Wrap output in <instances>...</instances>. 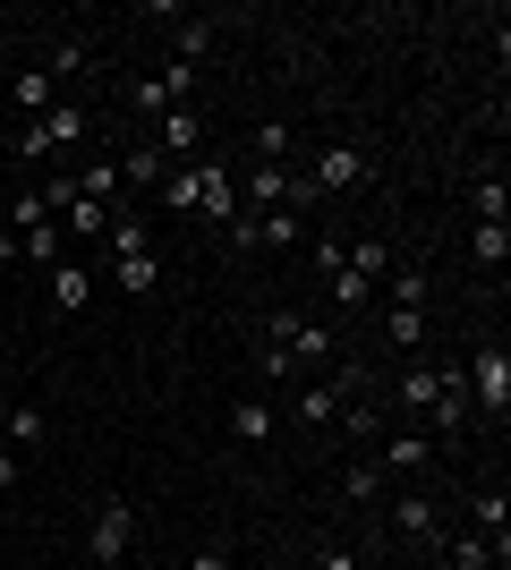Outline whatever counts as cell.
Listing matches in <instances>:
<instances>
[{"label": "cell", "instance_id": "1f68e13d", "mask_svg": "<svg viewBox=\"0 0 511 570\" xmlns=\"http://www.w3.org/2000/svg\"><path fill=\"white\" fill-rule=\"evenodd\" d=\"M478 222H503V170H487V179H478Z\"/></svg>", "mask_w": 511, "mask_h": 570}, {"label": "cell", "instance_id": "9c48e42d", "mask_svg": "<svg viewBox=\"0 0 511 570\" xmlns=\"http://www.w3.org/2000/svg\"><path fill=\"white\" fill-rule=\"evenodd\" d=\"M230 434H239V443H273V434H282V409H273L265 392H247V401L230 409Z\"/></svg>", "mask_w": 511, "mask_h": 570}, {"label": "cell", "instance_id": "cb8c5ba5", "mask_svg": "<svg viewBox=\"0 0 511 570\" xmlns=\"http://www.w3.org/2000/svg\"><path fill=\"white\" fill-rule=\"evenodd\" d=\"M86 69H95V43H60V51L43 60V77H51V86H69V77H86Z\"/></svg>", "mask_w": 511, "mask_h": 570}, {"label": "cell", "instance_id": "3957f363", "mask_svg": "<svg viewBox=\"0 0 511 570\" xmlns=\"http://www.w3.org/2000/svg\"><path fill=\"white\" fill-rule=\"evenodd\" d=\"M265 341L291 357V375H298V366H333V333L307 324V315H265Z\"/></svg>", "mask_w": 511, "mask_h": 570}, {"label": "cell", "instance_id": "4fadbf2b", "mask_svg": "<svg viewBox=\"0 0 511 570\" xmlns=\"http://www.w3.org/2000/svg\"><path fill=\"white\" fill-rule=\"evenodd\" d=\"M341 264H350L358 282H375V289H384V273H392L401 256H392V238H358V247H341Z\"/></svg>", "mask_w": 511, "mask_h": 570}, {"label": "cell", "instance_id": "52a82bcc", "mask_svg": "<svg viewBox=\"0 0 511 570\" xmlns=\"http://www.w3.org/2000/svg\"><path fill=\"white\" fill-rule=\"evenodd\" d=\"M35 128H43V145H51V154H69V145H86V137H95V111H86V102H51V111L35 119Z\"/></svg>", "mask_w": 511, "mask_h": 570}, {"label": "cell", "instance_id": "6da1fadb", "mask_svg": "<svg viewBox=\"0 0 511 570\" xmlns=\"http://www.w3.org/2000/svg\"><path fill=\"white\" fill-rule=\"evenodd\" d=\"M461 383H469V417H487L494 434L511 426V350L503 341H478L461 357Z\"/></svg>", "mask_w": 511, "mask_h": 570}, {"label": "cell", "instance_id": "d6986e66", "mask_svg": "<svg viewBox=\"0 0 511 570\" xmlns=\"http://www.w3.org/2000/svg\"><path fill=\"white\" fill-rule=\"evenodd\" d=\"M69 188L86 196V205H120V163H86V170L69 179Z\"/></svg>", "mask_w": 511, "mask_h": 570}, {"label": "cell", "instance_id": "7402d4cb", "mask_svg": "<svg viewBox=\"0 0 511 570\" xmlns=\"http://www.w3.org/2000/svg\"><path fill=\"white\" fill-rule=\"evenodd\" d=\"M384 341H392L401 357H417V341H426V307H392V315H384Z\"/></svg>", "mask_w": 511, "mask_h": 570}, {"label": "cell", "instance_id": "e0dca14e", "mask_svg": "<svg viewBox=\"0 0 511 570\" xmlns=\"http://www.w3.org/2000/svg\"><path fill=\"white\" fill-rule=\"evenodd\" d=\"M0 434H9L18 452H43V443H51V417H43V409H35V401H18V409H9V426H0Z\"/></svg>", "mask_w": 511, "mask_h": 570}, {"label": "cell", "instance_id": "ac0fdd59", "mask_svg": "<svg viewBox=\"0 0 511 570\" xmlns=\"http://www.w3.org/2000/svg\"><path fill=\"white\" fill-rule=\"evenodd\" d=\"M375 298H392V307H426V264H392Z\"/></svg>", "mask_w": 511, "mask_h": 570}, {"label": "cell", "instance_id": "603a6c76", "mask_svg": "<svg viewBox=\"0 0 511 570\" xmlns=\"http://www.w3.org/2000/svg\"><path fill=\"white\" fill-rule=\"evenodd\" d=\"M291 119H256V137H247V154H256V163H273V170H282V154H291Z\"/></svg>", "mask_w": 511, "mask_h": 570}, {"label": "cell", "instance_id": "5b68a950", "mask_svg": "<svg viewBox=\"0 0 511 570\" xmlns=\"http://www.w3.org/2000/svg\"><path fill=\"white\" fill-rule=\"evenodd\" d=\"M154 154H163V163H188V154H196V145H205V111H196V102H188V111H163V119H154Z\"/></svg>", "mask_w": 511, "mask_h": 570}, {"label": "cell", "instance_id": "d6a6232c", "mask_svg": "<svg viewBox=\"0 0 511 570\" xmlns=\"http://www.w3.org/2000/svg\"><path fill=\"white\" fill-rule=\"evenodd\" d=\"M316 570H358V553H350V546H333V537H324V546H316Z\"/></svg>", "mask_w": 511, "mask_h": 570}, {"label": "cell", "instance_id": "4dcf8cb0", "mask_svg": "<svg viewBox=\"0 0 511 570\" xmlns=\"http://www.w3.org/2000/svg\"><path fill=\"white\" fill-rule=\"evenodd\" d=\"M324 289H333V307H366V298H375V282H358L350 264H341V273H333V282H324Z\"/></svg>", "mask_w": 511, "mask_h": 570}, {"label": "cell", "instance_id": "7a4b0ae2", "mask_svg": "<svg viewBox=\"0 0 511 570\" xmlns=\"http://www.w3.org/2000/svg\"><path fill=\"white\" fill-rule=\"evenodd\" d=\"M128 546H137V502H128V494H102L95 502V528H86V562H95V570H120Z\"/></svg>", "mask_w": 511, "mask_h": 570}, {"label": "cell", "instance_id": "277c9868", "mask_svg": "<svg viewBox=\"0 0 511 570\" xmlns=\"http://www.w3.org/2000/svg\"><path fill=\"white\" fill-rule=\"evenodd\" d=\"M307 179H316V196H341V188H366V179H375V163H366L358 145H324Z\"/></svg>", "mask_w": 511, "mask_h": 570}, {"label": "cell", "instance_id": "f1b7e54d", "mask_svg": "<svg viewBox=\"0 0 511 570\" xmlns=\"http://www.w3.org/2000/svg\"><path fill=\"white\" fill-rule=\"evenodd\" d=\"M102 247H111V264H120V256H146V222H111V230H102Z\"/></svg>", "mask_w": 511, "mask_h": 570}, {"label": "cell", "instance_id": "8992f818", "mask_svg": "<svg viewBox=\"0 0 511 570\" xmlns=\"http://www.w3.org/2000/svg\"><path fill=\"white\" fill-rule=\"evenodd\" d=\"M384 520H392V537H410V546H426V553L443 546V520H435V502H426V494H401Z\"/></svg>", "mask_w": 511, "mask_h": 570}, {"label": "cell", "instance_id": "7c38bea8", "mask_svg": "<svg viewBox=\"0 0 511 570\" xmlns=\"http://www.w3.org/2000/svg\"><path fill=\"white\" fill-rule=\"evenodd\" d=\"M196 214H214V230H230V222H239V179H230V170H205V205H196Z\"/></svg>", "mask_w": 511, "mask_h": 570}, {"label": "cell", "instance_id": "f546056e", "mask_svg": "<svg viewBox=\"0 0 511 570\" xmlns=\"http://www.w3.org/2000/svg\"><path fill=\"white\" fill-rule=\"evenodd\" d=\"M60 214H69V230H86V238H95V230H111V222H120V214H111V205H86V196H69Z\"/></svg>", "mask_w": 511, "mask_h": 570}, {"label": "cell", "instance_id": "ba28073f", "mask_svg": "<svg viewBox=\"0 0 511 570\" xmlns=\"http://www.w3.org/2000/svg\"><path fill=\"white\" fill-rule=\"evenodd\" d=\"M469 520H478V537H487L494 553L511 546V494L503 485H478V494H469Z\"/></svg>", "mask_w": 511, "mask_h": 570}, {"label": "cell", "instance_id": "e575fe53", "mask_svg": "<svg viewBox=\"0 0 511 570\" xmlns=\"http://www.w3.org/2000/svg\"><path fill=\"white\" fill-rule=\"evenodd\" d=\"M9 375H18V350H9V341H0V383H9Z\"/></svg>", "mask_w": 511, "mask_h": 570}, {"label": "cell", "instance_id": "30bf717a", "mask_svg": "<svg viewBox=\"0 0 511 570\" xmlns=\"http://www.w3.org/2000/svg\"><path fill=\"white\" fill-rule=\"evenodd\" d=\"M443 401V366H426V357H410V366H401V409H417V417H426V409Z\"/></svg>", "mask_w": 511, "mask_h": 570}, {"label": "cell", "instance_id": "d590c367", "mask_svg": "<svg viewBox=\"0 0 511 570\" xmlns=\"http://www.w3.org/2000/svg\"><path fill=\"white\" fill-rule=\"evenodd\" d=\"M0 485H18V452H0Z\"/></svg>", "mask_w": 511, "mask_h": 570}, {"label": "cell", "instance_id": "8fae6325", "mask_svg": "<svg viewBox=\"0 0 511 570\" xmlns=\"http://www.w3.org/2000/svg\"><path fill=\"white\" fill-rule=\"evenodd\" d=\"M426 460H435V443H426V434H384V460H375V469H384V476H417Z\"/></svg>", "mask_w": 511, "mask_h": 570}, {"label": "cell", "instance_id": "4316f807", "mask_svg": "<svg viewBox=\"0 0 511 570\" xmlns=\"http://www.w3.org/2000/svg\"><path fill=\"white\" fill-rule=\"evenodd\" d=\"M154 273H163L154 256H120V264H111V282H120L128 298H146V289H154Z\"/></svg>", "mask_w": 511, "mask_h": 570}, {"label": "cell", "instance_id": "2e32d148", "mask_svg": "<svg viewBox=\"0 0 511 570\" xmlns=\"http://www.w3.org/2000/svg\"><path fill=\"white\" fill-rule=\"evenodd\" d=\"M341 409H350V392H341V383H307V392H298V426H333Z\"/></svg>", "mask_w": 511, "mask_h": 570}, {"label": "cell", "instance_id": "836d02e7", "mask_svg": "<svg viewBox=\"0 0 511 570\" xmlns=\"http://www.w3.org/2000/svg\"><path fill=\"white\" fill-rule=\"evenodd\" d=\"M179 570H230V562H222V553L205 546V553H188V562H179Z\"/></svg>", "mask_w": 511, "mask_h": 570}, {"label": "cell", "instance_id": "484cf974", "mask_svg": "<svg viewBox=\"0 0 511 570\" xmlns=\"http://www.w3.org/2000/svg\"><path fill=\"white\" fill-rule=\"evenodd\" d=\"M333 426H341V434H358V443H375V434H384V409H375V401H350Z\"/></svg>", "mask_w": 511, "mask_h": 570}, {"label": "cell", "instance_id": "9a60e30c", "mask_svg": "<svg viewBox=\"0 0 511 570\" xmlns=\"http://www.w3.org/2000/svg\"><path fill=\"white\" fill-rule=\"evenodd\" d=\"M86 298H95V282H86V264H69V256H60V264H51V307H60V315H77Z\"/></svg>", "mask_w": 511, "mask_h": 570}, {"label": "cell", "instance_id": "ffe728a7", "mask_svg": "<svg viewBox=\"0 0 511 570\" xmlns=\"http://www.w3.org/2000/svg\"><path fill=\"white\" fill-rule=\"evenodd\" d=\"M469 256L487 264V273H503V256H511V222H478V230H469Z\"/></svg>", "mask_w": 511, "mask_h": 570}, {"label": "cell", "instance_id": "83f0119b", "mask_svg": "<svg viewBox=\"0 0 511 570\" xmlns=\"http://www.w3.org/2000/svg\"><path fill=\"white\" fill-rule=\"evenodd\" d=\"M18 256H26V264H43V273H51V264L69 256V247H60V230L43 222V230H26V238H18Z\"/></svg>", "mask_w": 511, "mask_h": 570}, {"label": "cell", "instance_id": "44dd1931", "mask_svg": "<svg viewBox=\"0 0 511 570\" xmlns=\"http://www.w3.org/2000/svg\"><path fill=\"white\" fill-rule=\"evenodd\" d=\"M9 95H18V111H26V119H43L51 102H60V86H51L43 69H18V86H9Z\"/></svg>", "mask_w": 511, "mask_h": 570}, {"label": "cell", "instance_id": "d4e9b609", "mask_svg": "<svg viewBox=\"0 0 511 570\" xmlns=\"http://www.w3.org/2000/svg\"><path fill=\"white\" fill-rule=\"evenodd\" d=\"M341 494H350V502H384V469H375V460H350Z\"/></svg>", "mask_w": 511, "mask_h": 570}, {"label": "cell", "instance_id": "5bb4252c", "mask_svg": "<svg viewBox=\"0 0 511 570\" xmlns=\"http://www.w3.org/2000/svg\"><path fill=\"white\" fill-rule=\"evenodd\" d=\"M170 60L205 69V60H214V26H205V18H179V26H170Z\"/></svg>", "mask_w": 511, "mask_h": 570}]
</instances>
